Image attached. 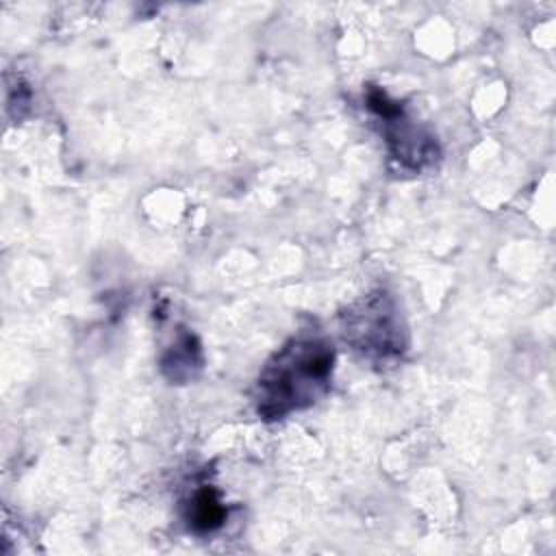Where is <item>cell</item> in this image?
Wrapping results in <instances>:
<instances>
[{
    "mask_svg": "<svg viewBox=\"0 0 556 556\" xmlns=\"http://www.w3.org/2000/svg\"><path fill=\"white\" fill-rule=\"evenodd\" d=\"M332 367V352L321 343H295L269 365L261 378L258 410L278 417L298 406L300 400H311L313 389L326 382Z\"/></svg>",
    "mask_w": 556,
    "mask_h": 556,
    "instance_id": "6da1fadb",
    "label": "cell"
},
{
    "mask_svg": "<svg viewBox=\"0 0 556 556\" xmlns=\"http://www.w3.org/2000/svg\"><path fill=\"white\" fill-rule=\"evenodd\" d=\"M189 521L200 532H208V530H215L217 526H222L224 508H222L215 491L204 489L193 497V504L189 510Z\"/></svg>",
    "mask_w": 556,
    "mask_h": 556,
    "instance_id": "7a4b0ae2",
    "label": "cell"
}]
</instances>
